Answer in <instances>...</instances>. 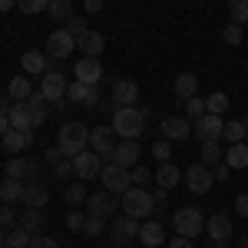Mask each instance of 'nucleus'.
I'll return each mask as SVG.
<instances>
[{
  "label": "nucleus",
  "instance_id": "1",
  "mask_svg": "<svg viewBox=\"0 0 248 248\" xmlns=\"http://www.w3.org/2000/svg\"><path fill=\"white\" fill-rule=\"evenodd\" d=\"M123 215H129V218H136V222H142V218H149L155 209L153 195L146 192V186H129V189L123 192Z\"/></svg>",
  "mask_w": 248,
  "mask_h": 248
},
{
  "label": "nucleus",
  "instance_id": "2",
  "mask_svg": "<svg viewBox=\"0 0 248 248\" xmlns=\"http://www.w3.org/2000/svg\"><path fill=\"white\" fill-rule=\"evenodd\" d=\"M113 129L123 139H136V136L146 129V109H136V106H119L113 113Z\"/></svg>",
  "mask_w": 248,
  "mask_h": 248
},
{
  "label": "nucleus",
  "instance_id": "3",
  "mask_svg": "<svg viewBox=\"0 0 248 248\" xmlns=\"http://www.w3.org/2000/svg\"><path fill=\"white\" fill-rule=\"evenodd\" d=\"M86 142H90V129H86L83 123H63L57 129V146L63 149V155H70V159L77 153H83Z\"/></svg>",
  "mask_w": 248,
  "mask_h": 248
},
{
  "label": "nucleus",
  "instance_id": "4",
  "mask_svg": "<svg viewBox=\"0 0 248 248\" xmlns=\"http://www.w3.org/2000/svg\"><path fill=\"white\" fill-rule=\"evenodd\" d=\"M172 229L179 232L182 238H195V235H202L205 232V218H202V212L186 205V209L175 212V218H172Z\"/></svg>",
  "mask_w": 248,
  "mask_h": 248
},
{
  "label": "nucleus",
  "instance_id": "5",
  "mask_svg": "<svg viewBox=\"0 0 248 248\" xmlns=\"http://www.w3.org/2000/svg\"><path fill=\"white\" fill-rule=\"evenodd\" d=\"M90 146H93V153H99V159L109 166V162H113V153H116V129L113 126H96L93 133H90Z\"/></svg>",
  "mask_w": 248,
  "mask_h": 248
},
{
  "label": "nucleus",
  "instance_id": "6",
  "mask_svg": "<svg viewBox=\"0 0 248 248\" xmlns=\"http://www.w3.org/2000/svg\"><path fill=\"white\" fill-rule=\"evenodd\" d=\"M103 166H106V162L99 159V153H86V149H83V153L73 155V175H77L79 182H83V179H99V175H103Z\"/></svg>",
  "mask_w": 248,
  "mask_h": 248
},
{
  "label": "nucleus",
  "instance_id": "7",
  "mask_svg": "<svg viewBox=\"0 0 248 248\" xmlns=\"http://www.w3.org/2000/svg\"><path fill=\"white\" fill-rule=\"evenodd\" d=\"M103 186H106V192H113V195H123V192L133 186V179H129V169H123V166H116V162H109V166H103Z\"/></svg>",
  "mask_w": 248,
  "mask_h": 248
},
{
  "label": "nucleus",
  "instance_id": "8",
  "mask_svg": "<svg viewBox=\"0 0 248 248\" xmlns=\"http://www.w3.org/2000/svg\"><path fill=\"white\" fill-rule=\"evenodd\" d=\"M212 182H215V175H212L209 166H205V162H192V169L186 172V186H189V192L205 195V192L212 189Z\"/></svg>",
  "mask_w": 248,
  "mask_h": 248
},
{
  "label": "nucleus",
  "instance_id": "9",
  "mask_svg": "<svg viewBox=\"0 0 248 248\" xmlns=\"http://www.w3.org/2000/svg\"><path fill=\"white\" fill-rule=\"evenodd\" d=\"M73 50H77V37H70L66 30H57L46 40V57L50 60H66Z\"/></svg>",
  "mask_w": 248,
  "mask_h": 248
},
{
  "label": "nucleus",
  "instance_id": "10",
  "mask_svg": "<svg viewBox=\"0 0 248 248\" xmlns=\"http://www.w3.org/2000/svg\"><path fill=\"white\" fill-rule=\"evenodd\" d=\"M222 129H225V123H222V116H215V113H205V116L195 119V139H199V142L222 139Z\"/></svg>",
  "mask_w": 248,
  "mask_h": 248
},
{
  "label": "nucleus",
  "instance_id": "11",
  "mask_svg": "<svg viewBox=\"0 0 248 248\" xmlns=\"http://www.w3.org/2000/svg\"><path fill=\"white\" fill-rule=\"evenodd\" d=\"M66 79H63V73H57V70H46L43 73V79H40V93H43V99H50V103H57V99H63L66 96Z\"/></svg>",
  "mask_w": 248,
  "mask_h": 248
},
{
  "label": "nucleus",
  "instance_id": "12",
  "mask_svg": "<svg viewBox=\"0 0 248 248\" xmlns=\"http://www.w3.org/2000/svg\"><path fill=\"white\" fill-rule=\"evenodd\" d=\"M86 209L96 218H113L116 215V195L113 192H93V195H86Z\"/></svg>",
  "mask_w": 248,
  "mask_h": 248
},
{
  "label": "nucleus",
  "instance_id": "13",
  "mask_svg": "<svg viewBox=\"0 0 248 248\" xmlns=\"http://www.w3.org/2000/svg\"><path fill=\"white\" fill-rule=\"evenodd\" d=\"M10 129H20V133H33L37 129V116L27 106V99L17 103V106H10Z\"/></svg>",
  "mask_w": 248,
  "mask_h": 248
},
{
  "label": "nucleus",
  "instance_id": "14",
  "mask_svg": "<svg viewBox=\"0 0 248 248\" xmlns=\"http://www.w3.org/2000/svg\"><path fill=\"white\" fill-rule=\"evenodd\" d=\"M66 99H73V103H79V106H96V103H99V90L77 79V83L66 86Z\"/></svg>",
  "mask_w": 248,
  "mask_h": 248
},
{
  "label": "nucleus",
  "instance_id": "15",
  "mask_svg": "<svg viewBox=\"0 0 248 248\" xmlns=\"http://www.w3.org/2000/svg\"><path fill=\"white\" fill-rule=\"evenodd\" d=\"M7 175L10 179H20V182H33L37 179V162L27 159V155H17V159L7 162Z\"/></svg>",
  "mask_w": 248,
  "mask_h": 248
},
{
  "label": "nucleus",
  "instance_id": "16",
  "mask_svg": "<svg viewBox=\"0 0 248 248\" xmlns=\"http://www.w3.org/2000/svg\"><path fill=\"white\" fill-rule=\"evenodd\" d=\"M113 162H116V166H123V169L139 166V146H136V139H123V142H116Z\"/></svg>",
  "mask_w": 248,
  "mask_h": 248
},
{
  "label": "nucleus",
  "instance_id": "17",
  "mask_svg": "<svg viewBox=\"0 0 248 248\" xmlns=\"http://www.w3.org/2000/svg\"><path fill=\"white\" fill-rule=\"evenodd\" d=\"M77 79L79 83H90V86H96L99 79H103V66H99V57H83L77 63Z\"/></svg>",
  "mask_w": 248,
  "mask_h": 248
},
{
  "label": "nucleus",
  "instance_id": "18",
  "mask_svg": "<svg viewBox=\"0 0 248 248\" xmlns=\"http://www.w3.org/2000/svg\"><path fill=\"white\" fill-rule=\"evenodd\" d=\"M109 235H113L116 245H126V242L139 238V222H136V218H129V215H123V218H116V225L109 229Z\"/></svg>",
  "mask_w": 248,
  "mask_h": 248
},
{
  "label": "nucleus",
  "instance_id": "19",
  "mask_svg": "<svg viewBox=\"0 0 248 248\" xmlns=\"http://www.w3.org/2000/svg\"><path fill=\"white\" fill-rule=\"evenodd\" d=\"M46 202H50V189H46L43 182L33 179V182L23 186V205H27V209H43Z\"/></svg>",
  "mask_w": 248,
  "mask_h": 248
},
{
  "label": "nucleus",
  "instance_id": "20",
  "mask_svg": "<svg viewBox=\"0 0 248 248\" xmlns=\"http://www.w3.org/2000/svg\"><path fill=\"white\" fill-rule=\"evenodd\" d=\"M192 133V123L186 116H169V119H162V136L172 139V142H179V139H189Z\"/></svg>",
  "mask_w": 248,
  "mask_h": 248
},
{
  "label": "nucleus",
  "instance_id": "21",
  "mask_svg": "<svg viewBox=\"0 0 248 248\" xmlns=\"http://www.w3.org/2000/svg\"><path fill=\"white\" fill-rule=\"evenodd\" d=\"M205 232H209L212 238H215V245H218V242H225L235 229H232V218L225 215V212H215L209 222H205Z\"/></svg>",
  "mask_w": 248,
  "mask_h": 248
},
{
  "label": "nucleus",
  "instance_id": "22",
  "mask_svg": "<svg viewBox=\"0 0 248 248\" xmlns=\"http://www.w3.org/2000/svg\"><path fill=\"white\" fill-rule=\"evenodd\" d=\"M0 139H3V149L7 153H23V149L33 146V133H20V129H7Z\"/></svg>",
  "mask_w": 248,
  "mask_h": 248
},
{
  "label": "nucleus",
  "instance_id": "23",
  "mask_svg": "<svg viewBox=\"0 0 248 248\" xmlns=\"http://www.w3.org/2000/svg\"><path fill=\"white\" fill-rule=\"evenodd\" d=\"M77 50H83V57H99L106 50V40H103V33H96V30H86L77 40Z\"/></svg>",
  "mask_w": 248,
  "mask_h": 248
},
{
  "label": "nucleus",
  "instance_id": "24",
  "mask_svg": "<svg viewBox=\"0 0 248 248\" xmlns=\"http://www.w3.org/2000/svg\"><path fill=\"white\" fill-rule=\"evenodd\" d=\"M113 99H116V106H136L139 86H136L133 79H119V83L113 86Z\"/></svg>",
  "mask_w": 248,
  "mask_h": 248
},
{
  "label": "nucleus",
  "instance_id": "25",
  "mask_svg": "<svg viewBox=\"0 0 248 248\" xmlns=\"http://www.w3.org/2000/svg\"><path fill=\"white\" fill-rule=\"evenodd\" d=\"M139 242L146 248H159L166 242V229H162L159 222H142V225H139Z\"/></svg>",
  "mask_w": 248,
  "mask_h": 248
},
{
  "label": "nucleus",
  "instance_id": "26",
  "mask_svg": "<svg viewBox=\"0 0 248 248\" xmlns=\"http://www.w3.org/2000/svg\"><path fill=\"white\" fill-rule=\"evenodd\" d=\"M20 63H23V73H46L50 70V57L40 53V50H27L20 57Z\"/></svg>",
  "mask_w": 248,
  "mask_h": 248
},
{
  "label": "nucleus",
  "instance_id": "27",
  "mask_svg": "<svg viewBox=\"0 0 248 248\" xmlns=\"http://www.w3.org/2000/svg\"><path fill=\"white\" fill-rule=\"evenodd\" d=\"M172 90H175L179 99H192V96L199 93V77L195 73H179L175 83H172Z\"/></svg>",
  "mask_w": 248,
  "mask_h": 248
},
{
  "label": "nucleus",
  "instance_id": "28",
  "mask_svg": "<svg viewBox=\"0 0 248 248\" xmlns=\"http://www.w3.org/2000/svg\"><path fill=\"white\" fill-rule=\"evenodd\" d=\"M23 186L27 182H20V179H3V186H0V202L3 205H14V202H23Z\"/></svg>",
  "mask_w": 248,
  "mask_h": 248
},
{
  "label": "nucleus",
  "instance_id": "29",
  "mask_svg": "<svg viewBox=\"0 0 248 248\" xmlns=\"http://www.w3.org/2000/svg\"><path fill=\"white\" fill-rule=\"evenodd\" d=\"M155 182H159V189H175V186H179V179H182V172H179V166H172V162H162V166H159V172H155L153 175Z\"/></svg>",
  "mask_w": 248,
  "mask_h": 248
},
{
  "label": "nucleus",
  "instance_id": "30",
  "mask_svg": "<svg viewBox=\"0 0 248 248\" xmlns=\"http://www.w3.org/2000/svg\"><path fill=\"white\" fill-rule=\"evenodd\" d=\"M225 166L229 169H248V146L245 142H232L225 153Z\"/></svg>",
  "mask_w": 248,
  "mask_h": 248
},
{
  "label": "nucleus",
  "instance_id": "31",
  "mask_svg": "<svg viewBox=\"0 0 248 248\" xmlns=\"http://www.w3.org/2000/svg\"><path fill=\"white\" fill-rule=\"evenodd\" d=\"M23 232H30V235H37V232H43V225H46V218H43V212L40 209H27L23 215H20V222H17Z\"/></svg>",
  "mask_w": 248,
  "mask_h": 248
},
{
  "label": "nucleus",
  "instance_id": "32",
  "mask_svg": "<svg viewBox=\"0 0 248 248\" xmlns=\"http://www.w3.org/2000/svg\"><path fill=\"white\" fill-rule=\"evenodd\" d=\"M7 96H10V99H17V103L30 99V96H33V86H30V79H27V77H14L10 83H7Z\"/></svg>",
  "mask_w": 248,
  "mask_h": 248
},
{
  "label": "nucleus",
  "instance_id": "33",
  "mask_svg": "<svg viewBox=\"0 0 248 248\" xmlns=\"http://www.w3.org/2000/svg\"><path fill=\"white\" fill-rule=\"evenodd\" d=\"M202 162H205L209 169L222 162V146H218V139H209V142H202Z\"/></svg>",
  "mask_w": 248,
  "mask_h": 248
},
{
  "label": "nucleus",
  "instance_id": "34",
  "mask_svg": "<svg viewBox=\"0 0 248 248\" xmlns=\"http://www.w3.org/2000/svg\"><path fill=\"white\" fill-rule=\"evenodd\" d=\"M46 14H50L53 20H70L73 17V0H50Z\"/></svg>",
  "mask_w": 248,
  "mask_h": 248
},
{
  "label": "nucleus",
  "instance_id": "35",
  "mask_svg": "<svg viewBox=\"0 0 248 248\" xmlns=\"http://www.w3.org/2000/svg\"><path fill=\"white\" fill-rule=\"evenodd\" d=\"M245 133H248V126H245V123H235V119L225 123V129H222V136L229 139V146H232V142H245Z\"/></svg>",
  "mask_w": 248,
  "mask_h": 248
},
{
  "label": "nucleus",
  "instance_id": "36",
  "mask_svg": "<svg viewBox=\"0 0 248 248\" xmlns=\"http://www.w3.org/2000/svg\"><path fill=\"white\" fill-rule=\"evenodd\" d=\"M229 14H232V23H248V0H229Z\"/></svg>",
  "mask_w": 248,
  "mask_h": 248
},
{
  "label": "nucleus",
  "instance_id": "37",
  "mask_svg": "<svg viewBox=\"0 0 248 248\" xmlns=\"http://www.w3.org/2000/svg\"><path fill=\"white\" fill-rule=\"evenodd\" d=\"M30 238H33V235H30V232H23L17 225L14 232H7V248H30Z\"/></svg>",
  "mask_w": 248,
  "mask_h": 248
},
{
  "label": "nucleus",
  "instance_id": "38",
  "mask_svg": "<svg viewBox=\"0 0 248 248\" xmlns=\"http://www.w3.org/2000/svg\"><path fill=\"white\" fill-rule=\"evenodd\" d=\"M46 103H50V99H43V93H37V96H30V99H27V106L33 109V116H37V126L46 119V113H50V109H46Z\"/></svg>",
  "mask_w": 248,
  "mask_h": 248
},
{
  "label": "nucleus",
  "instance_id": "39",
  "mask_svg": "<svg viewBox=\"0 0 248 248\" xmlns=\"http://www.w3.org/2000/svg\"><path fill=\"white\" fill-rule=\"evenodd\" d=\"M205 109L215 113V116H222L225 109H229V96H225V93H212L209 99H205Z\"/></svg>",
  "mask_w": 248,
  "mask_h": 248
},
{
  "label": "nucleus",
  "instance_id": "40",
  "mask_svg": "<svg viewBox=\"0 0 248 248\" xmlns=\"http://www.w3.org/2000/svg\"><path fill=\"white\" fill-rule=\"evenodd\" d=\"M242 37H245V30H242V23H229V27L222 30V40H225L229 46H238V43H242Z\"/></svg>",
  "mask_w": 248,
  "mask_h": 248
},
{
  "label": "nucleus",
  "instance_id": "41",
  "mask_svg": "<svg viewBox=\"0 0 248 248\" xmlns=\"http://www.w3.org/2000/svg\"><path fill=\"white\" fill-rule=\"evenodd\" d=\"M66 202H70V205H86V186H83V182H73V186L66 189Z\"/></svg>",
  "mask_w": 248,
  "mask_h": 248
},
{
  "label": "nucleus",
  "instance_id": "42",
  "mask_svg": "<svg viewBox=\"0 0 248 248\" xmlns=\"http://www.w3.org/2000/svg\"><path fill=\"white\" fill-rule=\"evenodd\" d=\"M186 113H189V119L205 116V113H209V109H205V99H199V93L192 96V99H186Z\"/></svg>",
  "mask_w": 248,
  "mask_h": 248
},
{
  "label": "nucleus",
  "instance_id": "43",
  "mask_svg": "<svg viewBox=\"0 0 248 248\" xmlns=\"http://www.w3.org/2000/svg\"><path fill=\"white\" fill-rule=\"evenodd\" d=\"M63 30H66V33H70V37H83V33H86V30H90V27H86V20L83 17H70L66 20V27H63Z\"/></svg>",
  "mask_w": 248,
  "mask_h": 248
},
{
  "label": "nucleus",
  "instance_id": "44",
  "mask_svg": "<svg viewBox=\"0 0 248 248\" xmlns=\"http://www.w3.org/2000/svg\"><path fill=\"white\" fill-rule=\"evenodd\" d=\"M46 7H50V0H17V10H23V14H40Z\"/></svg>",
  "mask_w": 248,
  "mask_h": 248
},
{
  "label": "nucleus",
  "instance_id": "45",
  "mask_svg": "<svg viewBox=\"0 0 248 248\" xmlns=\"http://www.w3.org/2000/svg\"><path fill=\"white\" fill-rule=\"evenodd\" d=\"M20 218H17V212L10 209V205H0V229L7 232V229H14Z\"/></svg>",
  "mask_w": 248,
  "mask_h": 248
},
{
  "label": "nucleus",
  "instance_id": "46",
  "mask_svg": "<svg viewBox=\"0 0 248 248\" xmlns=\"http://www.w3.org/2000/svg\"><path fill=\"white\" fill-rule=\"evenodd\" d=\"M103 222H106V218H96V215H86V229H83V232H86L90 238H99V235L106 232V229H103Z\"/></svg>",
  "mask_w": 248,
  "mask_h": 248
},
{
  "label": "nucleus",
  "instance_id": "47",
  "mask_svg": "<svg viewBox=\"0 0 248 248\" xmlns=\"http://www.w3.org/2000/svg\"><path fill=\"white\" fill-rule=\"evenodd\" d=\"M129 179H133V186H146V182L153 179V172L146 169V166H133V169H129Z\"/></svg>",
  "mask_w": 248,
  "mask_h": 248
},
{
  "label": "nucleus",
  "instance_id": "48",
  "mask_svg": "<svg viewBox=\"0 0 248 248\" xmlns=\"http://www.w3.org/2000/svg\"><path fill=\"white\" fill-rule=\"evenodd\" d=\"M153 155L159 159V162H169V155H172V149H169V139H159L153 146Z\"/></svg>",
  "mask_w": 248,
  "mask_h": 248
},
{
  "label": "nucleus",
  "instance_id": "49",
  "mask_svg": "<svg viewBox=\"0 0 248 248\" xmlns=\"http://www.w3.org/2000/svg\"><path fill=\"white\" fill-rule=\"evenodd\" d=\"M66 225H70V229H73V232L86 229V215H83V212H79V209H73V212H70V215H66Z\"/></svg>",
  "mask_w": 248,
  "mask_h": 248
},
{
  "label": "nucleus",
  "instance_id": "50",
  "mask_svg": "<svg viewBox=\"0 0 248 248\" xmlns=\"http://www.w3.org/2000/svg\"><path fill=\"white\" fill-rule=\"evenodd\" d=\"M53 172H57V179H66V175H73V159H60L57 166H53Z\"/></svg>",
  "mask_w": 248,
  "mask_h": 248
},
{
  "label": "nucleus",
  "instance_id": "51",
  "mask_svg": "<svg viewBox=\"0 0 248 248\" xmlns=\"http://www.w3.org/2000/svg\"><path fill=\"white\" fill-rule=\"evenodd\" d=\"M30 248H60L53 238H46V235H33L30 238Z\"/></svg>",
  "mask_w": 248,
  "mask_h": 248
},
{
  "label": "nucleus",
  "instance_id": "52",
  "mask_svg": "<svg viewBox=\"0 0 248 248\" xmlns=\"http://www.w3.org/2000/svg\"><path fill=\"white\" fill-rule=\"evenodd\" d=\"M212 175L225 182V179H229V175H232V169H229V166H225V162H218V166H212Z\"/></svg>",
  "mask_w": 248,
  "mask_h": 248
},
{
  "label": "nucleus",
  "instance_id": "53",
  "mask_svg": "<svg viewBox=\"0 0 248 248\" xmlns=\"http://www.w3.org/2000/svg\"><path fill=\"white\" fill-rule=\"evenodd\" d=\"M235 212L248 218V195H238V199H235Z\"/></svg>",
  "mask_w": 248,
  "mask_h": 248
},
{
  "label": "nucleus",
  "instance_id": "54",
  "mask_svg": "<svg viewBox=\"0 0 248 248\" xmlns=\"http://www.w3.org/2000/svg\"><path fill=\"white\" fill-rule=\"evenodd\" d=\"M169 248H192V238H182V235H179V238L169 242Z\"/></svg>",
  "mask_w": 248,
  "mask_h": 248
},
{
  "label": "nucleus",
  "instance_id": "55",
  "mask_svg": "<svg viewBox=\"0 0 248 248\" xmlns=\"http://www.w3.org/2000/svg\"><path fill=\"white\" fill-rule=\"evenodd\" d=\"M46 159H50V162H53V166H57L60 159H63V149H60V146H57V149H50V153H46Z\"/></svg>",
  "mask_w": 248,
  "mask_h": 248
},
{
  "label": "nucleus",
  "instance_id": "56",
  "mask_svg": "<svg viewBox=\"0 0 248 248\" xmlns=\"http://www.w3.org/2000/svg\"><path fill=\"white\" fill-rule=\"evenodd\" d=\"M83 3H86V10H90V14H96V10H103V0H83Z\"/></svg>",
  "mask_w": 248,
  "mask_h": 248
},
{
  "label": "nucleus",
  "instance_id": "57",
  "mask_svg": "<svg viewBox=\"0 0 248 248\" xmlns=\"http://www.w3.org/2000/svg\"><path fill=\"white\" fill-rule=\"evenodd\" d=\"M7 129H10V116H7V113H0V136L7 133Z\"/></svg>",
  "mask_w": 248,
  "mask_h": 248
},
{
  "label": "nucleus",
  "instance_id": "58",
  "mask_svg": "<svg viewBox=\"0 0 248 248\" xmlns=\"http://www.w3.org/2000/svg\"><path fill=\"white\" fill-rule=\"evenodd\" d=\"M17 7V0H0V14H7V10H14Z\"/></svg>",
  "mask_w": 248,
  "mask_h": 248
},
{
  "label": "nucleus",
  "instance_id": "59",
  "mask_svg": "<svg viewBox=\"0 0 248 248\" xmlns=\"http://www.w3.org/2000/svg\"><path fill=\"white\" fill-rule=\"evenodd\" d=\"M153 202H155V205H166V189H159V192H155V195H153Z\"/></svg>",
  "mask_w": 248,
  "mask_h": 248
},
{
  "label": "nucleus",
  "instance_id": "60",
  "mask_svg": "<svg viewBox=\"0 0 248 248\" xmlns=\"http://www.w3.org/2000/svg\"><path fill=\"white\" fill-rule=\"evenodd\" d=\"M0 113H7V116H10V103H7V99H0Z\"/></svg>",
  "mask_w": 248,
  "mask_h": 248
},
{
  "label": "nucleus",
  "instance_id": "61",
  "mask_svg": "<svg viewBox=\"0 0 248 248\" xmlns=\"http://www.w3.org/2000/svg\"><path fill=\"white\" fill-rule=\"evenodd\" d=\"M0 248H7V235H3V229H0Z\"/></svg>",
  "mask_w": 248,
  "mask_h": 248
},
{
  "label": "nucleus",
  "instance_id": "62",
  "mask_svg": "<svg viewBox=\"0 0 248 248\" xmlns=\"http://www.w3.org/2000/svg\"><path fill=\"white\" fill-rule=\"evenodd\" d=\"M238 248H248V238H242V242H238Z\"/></svg>",
  "mask_w": 248,
  "mask_h": 248
},
{
  "label": "nucleus",
  "instance_id": "63",
  "mask_svg": "<svg viewBox=\"0 0 248 248\" xmlns=\"http://www.w3.org/2000/svg\"><path fill=\"white\" fill-rule=\"evenodd\" d=\"M215 248H225V242H218V245H215Z\"/></svg>",
  "mask_w": 248,
  "mask_h": 248
},
{
  "label": "nucleus",
  "instance_id": "64",
  "mask_svg": "<svg viewBox=\"0 0 248 248\" xmlns=\"http://www.w3.org/2000/svg\"><path fill=\"white\" fill-rule=\"evenodd\" d=\"M245 139H248V133H245Z\"/></svg>",
  "mask_w": 248,
  "mask_h": 248
}]
</instances>
